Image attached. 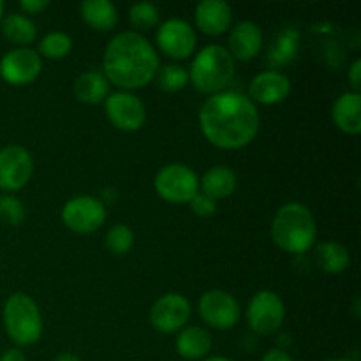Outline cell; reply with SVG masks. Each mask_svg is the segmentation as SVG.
Wrapping results in <instances>:
<instances>
[{"label": "cell", "mask_w": 361, "mask_h": 361, "mask_svg": "<svg viewBox=\"0 0 361 361\" xmlns=\"http://www.w3.org/2000/svg\"><path fill=\"white\" fill-rule=\"evenodd\" d=\"M200 127L212 145L224 150H238L256 137L259 111L247 95L219 92L201 106Z\"/></svg>", "instance_id": "cell-1"}, {"label": "cell", "mask_w": 361, "mask_h": 361, "mask_svg": "<svg viewBox=\"0 0 361 361\" xmlns=\"http://www.w3.org/2000/svg\"><path fill=\"white\" fill-rule=\"evenodd\" d=\"M159 67L157 51L140 32H120L104 49L102 74L109 83L127 92L150 83Z\"/></svg>", "instance_id": "cell-2"}, {"label": "cell", "mask_w": 361, "mask_h": 361, "mask_svg": "<svg viewBox=\"0 0 361 361\" xmlns=\"http://www.w3.org/2000/svg\"><path fill=\"white\" fill-rule=\"evenodd\" d=\"M271 238L275 245L289 254L310 250L317 238V226L312 212L302 203L282 204L271 221Z\"/></svg>", "instance_id": "cell-3"}, {"label": "cell", "mask_w": 361, "mask_h": 361, "mask_svg": "<svg viewBox=\"0 0 361 361\" xmlns=\"http://www.w3.org/2000/svg\"><path fill=\"white\" fill-rule=\"evenodd\" d=\"M235 76V59L228 48L219 44H208L194 56L190 63L189 80L196 90L203 94H219L229 85Z\"/></svg>", "instance_id": "cell-4"}, {"label": "cell", "mask_w": 361, "mask_h": 361, "mask_svg": "<svg viewBox=\"0 0 361 361\" xmlns=\"http://www.w3.org/2000/svg\"><path fill=\"white\" fill-rule=\"evenodd\" d=\"M4 326L16 345H32L41 338L42 316L37 303L25 293H14L4 305Z\"/></svg>", "instance_id": "cell-5"}, {"label": "cell", "mask_w": 361, "mask_h": 361, "mask_svg": "<svg viewBox=\"0 0 361 361\" xmlns=\"http://www.w3.org/2000/svg\"><path fill=\"white\" fill-rule=\"evenodd\" d=\"M154 185L162 200L175 204L190 203V200L200 192V178L196 171L178 162L159 169Z\"/></svg>", "instance_id": "cell-6"}, {"label": "cell", "mask_w": 361, "mask_h": 361, "mask_svg": "<svg viewBox=\"0 0 361 361\" xmlns=\"http://www.w3.org/2000/svg\"><path fill=\"white\" fill-rule=\"evenodd\" d=\"M286 317V307L274 291L256 293L247 307V323L257 335H274L281 330Z\"/></svg>", "instance_id": "cell-7"}, {"label": "cell", "mask_w": 361, "mask_h": 361, "mask_svg": "<svg viewBox=\"0 0 361 361\" xmlns=\"http://www.w3.org/2000/svg\"><path fill=\"white\" fill-rule=\"evenodd\" d=\"M62 221L71 231L88 235L104 224L106 207L94 196H76L63 204Z\"/></svg>", "instance_id": "cell-8"}, {"label": "cell", "mask_w": 361, "mask_h": 361, "mask_svg": "<svg viewBox=\"0 0 361 361\" xmlns=\"http://www.w3.org/2000/svg\"><path fill=\"white\" fill-rule=\"evenodd\" d=\"M106 116L120 130H137L147 122V108L133 92L118 90L104 99Z\"/></svg>", "instance_id": "cell-9"}, {"label": "cell", "mask_w": 361, "mask_h": 361, "mask_svg": "<svg viewBox=\"0 0 361 361\" xmlns=\"http://www.w3.org/2000/svg\"><path fill=\"white\" fill-rule=\"evenodd\" d=\"M34 161L27 148L9 145L0 150V190L14 192L23 189L32 178Z\"/></svg>", "instance_id": "cell-10"}, {"label": "cell", "mask_w": 361, "mask_h": 361, "mask_svg": "<svg viewBox=\"0 0 361 361\" xmlns=\"http://www.w3.org/2000/svg\"><path fill=\"white\" fill-rule=\"evenodd\" d=\"M197 310L201 319L217 330H229L240 319V305L235 296L221 289L203 293L197 303Z\"/></svg>", "instance_id": "cell-11"}, {"label": "cell", "mask_w": 361, "mask_h": 361, "mask_svg": "<svg viewBox=\"0 0 361 361\" xmlns=\"http://www.w3.org/2000/svg\"><path fill=\"white\" fill-rule=\"evenodd\" d=\"M190 317L189 300L178 293H168L155 300L150 309V323L161 334H176L185 328Z\"/></svg>", "instance_id": "cell-12"}, {"label": "cell", "mask_w": 361, "mask_h": 361, "mask_svg": "<svg viewBox=\"0 0 361 361\" xmlns=\"http://www.w3.org/2000/svg\"><path fill=\"white\" fill-rule=\"evenodd\" d=\"M196 32L192 25L180 18H169L159 27L157 44L171 59H187L196 49Z\"/></svg>", "instance_id": "cell-13"}, {"label": "cell", "mask_w": 361, "mask_h": 361, "mask_svg": "<svg viewBox=\"0 0 361 361\" xmlns=\"http://www.w3.org/2000/svg\"><path fill=\"white\" fill-rule=\"evenodd\" d=\"M42 60L32 48L9 49L0 59V76L9 85H28L41 74Z\"/></svg>", "instance_id": "cell-14"}, {"label": "cell", "mask_w": 361, "mask_h": 361, "mask_svg": "<svg viewBox=\"0 0 361 361\" xmlns=\"http://www.w3.org/2000/svg\"><path fill=\"white\" fill-rule=\"evenodd\" d=\"M291 94V80L279 71H264L254 76L247 97L256 104H279Z\"/></svg>", "instance_id": "cell-15"}, {"label": "cell", "mask_w": 361, "mask_h": 361, "mask_svg": "<svg viewBox=\"0 0 361 361\" xmlns=\"http://www.w3.org/2000/svg\"><path fill=\"white\" fill-rule=\"evenodd\" d=\"M197 28L208 35H221L231 27L233 9L224 0H201L194 13Z\"/></svg>", "instance_id": "cell-16"}, {"label": "cell", "mask_w": 361, "mask_h": 361, "mask_svg": "<svg viewBox=\"0 0 361 361\" xmlns=\"http://www.w3.org/2000/svg\"><path fill=\"white\" fill-rule=\"evenodd\" d=\"M228 42V51L231 53L233 59L247 62L259 53L263 46V32L254 21H240L231 28Z\"/></svg>", "instance_id": "cell-17"}, {"label": "cell", "mask_w": 361, "mask_h": 361, "mask_svg": "<svg viewBox=\"0 0 361 361\" xmlns=\"http://www.w3.org/2000/svg\"><path fill=\"white\" fill-rule=\"evenodd\" d=\"M331 118L335 126L348 134L361 133V94L345 92L335 101L331 108Z\"/></svg>", "instance_id": "cell-18"}, {"label": "cell", "mask_w": 361, "mask_h": 361, "mask_svg": "<svg viewBox=\"0 0 361 361\" xmlns=\"http://www.w3.org/2000/svg\"><path fill=\"white\" fill-rule=\"evenodd\" d=\"M238 178L228 166H214L200 180V192L207 194L212 200H224L236 190Z\"/></svg>", "instance_id": "cell-19"}, {"label": "cell", "mask_w": 361, "mask_h": 361, "mask_svg": "<svg viewBox=\"0 0 361 361\" xmlns=\"http://www.w3.org/2000/svg\"><path fill=\"white\" fill-rule=\"evenodd\" d=\"M176 353L185 360H204L212 349V337L204 328H182L176 337Z\"/></svg>", "instance_id": "cell-20"}, {"label": "cell", "mask_w": 361, "mask_h": 361, "mask_svg": "<svg viewBox=\"0 0 361 361\" xmlns=\"http://www.w3.org/2000/svg\"><path fill=\"white\" fill-rule=\"evenodd\" d=\"M109 81L101 71H85L74 81V95L85 104H99L108 97Z\"/></svg>", "instance_id": "cell-21"}, {"label": "cell", "mask_w": 361, "mask_h": 361, "mask_svg": "<svg viewBox=\"0 0 361 361\" xmlns=\"http://www.w3.org/2000/svg\"><path fill=\"white\" fill-rule=\"evenodd\" d=\"M80 11L85 23L90 25L94 30H111L118 21V11L109 0H85L81 2Z\"/></svg>", "instance_id": "cell-22"}, {"label": "cell", "mask_w": 361, "mask_h": 361, "mask_svg": "<svg viewBox=\"0 0 361 361\" xmlns=\"http://www.w3.org/2000/svg\"><path fill=\"white\" fill-rule=\"evenodd\" d=\"M2 34L18 48H27L37 37V27L28 16L20 13H11L2 18Z\"/></svg>", "instance_id": "cell-23"}, {"label": "cell", "mask_w": 361, "mask_h": 361, "mask_svg": "<svg viewBox=\"0 0 361 361\" xmlns=\"http://www.w3.org/2000/svg\"><path fill=\"white\" fill-rule=\"evenodd\" d=\"M316 261L321 270L326 274H342L351 263V256L342 243L328 240V242H321L317 245Z\"/></svg>", "instance_id": "cell-24"}, {"label": "cell", "mask_w": 361, "mask_h": 361, "mask_svg": "<svg viewBox=\"0 0 361 361\" xmlns=\"http://www.w3.org/2000/svg\"><path fill=\"white\" fill-rule=\"evenodd\" d=\"M71 48H73V39L66 32L60 30L49 32L39 42V51H41V55L53 60L63 59L71 51Z\"/></svg>", "instance_id": "cell-25"}, {"label": "cell", "mask_w": 361, "mask_h": 361, "mask_svg": "<svg viewBox=\"0 0 361 361\" xmlns=\"http://www.w3.org/2000/svg\"><path fill=\"white\" fill-rule=\"evenodd\" d=\"M155 76H157L159 88L166 92L183 90L185 85L189 83V73L182 66H176V63H166V66L159 67Z\"/></svg>", "instance_id": "cell-26"}, {"label": "cell", "mask_w": 361, "mask_h": 361, "mask_svg": "<svg viewBox=\"0 0 361 361\" xmlns=\"http://www.w3.org/2000/svg\"><path fill=\"white\" fill-rule=\"evenodd\" d=\"M134 245V231L127 224H115L106 233V247L115 256H123Z\"/></svg>", "instance_id": "cell-27"}, {"label": "cell", "mask_w": 361, "mask_h": 361, "mask_svg": "<svg viewBox=\"0 0 361 361\" xmlns=\"http://www.w3.org/2000/svg\"><path fill=\"white\" fill-rule=\"evenodd\" d=\"M129 21L136 30H150L159 23L157 6L152 2L133 4L129 9Z\"/></svg>", "instance_id": "cell-28"}, {"label": "cell", "mask_w": 361, "mask_h": 361, "mask_svg": "<svg viewBox=\"0 0 361 361\" xmlns=\"http://www.w3.org/2000/svg\"><path fill=\"white\" fill-rule=\"evenodd\" d=\"M25 219V207L11 194L0 196V221L7 226H18Z\"/></svg>", "instance_id": "cell-29"}, {"label": "cell", "mask_w": 361, "mask_h": 361, "mask_svg": "<svg viewBox=\"0 0 361 361\" xmlns=\"http://www.w3.org/2000/svg\"><path fill=\"white\" fill-rule=\"evenodd\" d=\"M190 210L200 217H212L217 212V201L212 200L210 196L203 192H197L196 196L190 200Z\"/></svg>", "instance_id": "cell-30"}, {"label": "cell", "mask_w": 361, "mask_h": 361, "mask_svg": "<svg viewBox=\"0 0 361 361\" xmlns=\"http://www.w3.org/2000/svg\"><path fill=\"white\" fill-rule=\"evenodd\" d=\"M49 6L48 0H20V7L28 14H37Z\"/></svg>", "instance_id": "cell-31"}, {"label": "cell", "mask_w": 361, "mask_h": 361, "mask_svg": "<svg viewBox=\"0 0 361 361\" xmlns=\"http://www.w3.org/2000/svg\"><path fill=\"white\" fill-rule=\"evenodd\" d=\"M349 81H351L355 92H360L361 87V59H356L349 67Z\"/></svg>", "instance_id": "cell-32"}, {"label": "cell", "mask_w": 361, "mask_h": 361, "mask_svg": "<svg viewBox=\"0 0 361 361\" xmlns=\"http://www.w3.org/2000/svg\"><path fill=\"white\" fill-rule=\"evenodd\" d=\"M261 361H295L289 353H286L284 349H270L268 353H264V356Z\"/></svg>", "instance_id": "cell-33"}, {"label": "cell", "mask_w": 361, "mask_h": 361, "mask_svg": "<svg viewBox=\"0 0 361 361\" xmlns=\"http://www.w3.org/2000/svg\"><path fill=\"white\" fill-rule=\"evenodd\" d=\"M0 361H27L23 353L20 349H7L2 356H0Z\"/></svg>", "instance_id": "cell-34"}, {"label": "cell", "mask_w": 361, "mask_h": 361, "mask_svg": "<svg viewBox=\"0 0 361 361\" xmlns=\"http://www.w3.org/2000/svg\"><path fill=\"white\" fill-rule=\"evenodd\" d=\"M53 361H81V360L78 358L76 355H73V353H62V355L55 356Z\"/></svg>", "instance_id": "cell-35"}, {"label": "cell", "mask_w": 361, "mask_h": 361, "mask_svg": "<svg viewBox=\"0 0 361 361\" xmlns=\"http://www.w3.org/2000/svg\"><path fill=\"white\" fill-rule=\"evenodd\" d=\"M203 361H233V360L226 358V356H207Z\"/></svg>", "instance_id": "cell-36"}, {"label": "cell", "mask_w": 361, "mask_h": 361, "mask_svg": "<svg viewBox=\"0 0 361 361\" xmlns=\"http://www.w3.org/2000/svg\"><path fill=\"white\" fill-rule=\"evenodd\" d=\"M2 18H4V2L0 0V20H2Z\"/></svg>", "instance_id": "cell-37"}, {"label": "cell", "mask_w": 361, "mask_h": 361, "mask_svg": "<svg viewBox=\"0 0 361 361\" xmlns=\"http://www.w3.org/2000/svg\"><path fill=\"white\" fill-rule=\"evenodd\" d=\"M326 361H351V360H345V358H335V360H326Z\"/></svg>", "instance_id": "cell-38"}]
</instances>
